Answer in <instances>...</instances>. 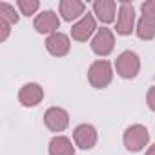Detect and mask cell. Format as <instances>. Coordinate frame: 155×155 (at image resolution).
I'll list each match as a JSON object with an SVG mask.
<instances>
[{"instance_id":"cell-19","label":"cell","mask_w":155,"mask_h":155,"mask_svg":"<svg viewBox=\"0 0 155 155\" xmlns=\"http://www.w3.org/2000/svg\"><path fill=\"white\" fill-rule=\"evenodd\" d=\"M0 31H2V33H0V42H4L9 37V33H11V24L0 18Z\"/></svg>"},{"instance_id":"cell-7","label":"cell","mask_w":155,"mask_h":155,"mask_svg":"<svg viewBox=\"0 0 155 155\" xmlns=\"http://www.w3.org/2000/svg\"><path fill=\"white\" fill-rule=\"evenodd\" d=\"M93 33H97V22L93 15H84L81 20H77L71 28V38L77 42H86L88 38L93 37Z\"/></svg>"},{"instance_id":"cell-8","label":"cell","mask_w":155,"mask_h":155,"mask_svg":"<svg viewBox=\"0 0 155 155\" xmlns=\"http://www.w3.org/2000/svg\"><path fill=\"white\" fill-rule=\"evenodd\" d=\"M44 124L49 131H64L69 124V115L64 108H58V106H53L49 110H46L44 113Z\"/></svg>"},{"instance_id":"cell-5","label":"cell","mask_w":155,"mask_h":155,"mask_svg":"<svg viewBox=\"0 0 155 155\" xmlns=\"http://www.w3.org/2000/svg\"><path fill=\"white\" fill-rule=\"evenodd\" d=\"M115 48V35L108 28L97 29V33L91 38V51L99 57H108Z\"/></svg>"},{"instance_id":"cell-18","label":"cell","mask_w":155,"mask_h":155,"mask_svg":"<svg viewBox=\"0 0 155 155\" xmlns=\"http://www.w3.org/2000/svg\"><path fill=\"white\" fill-rule=\"evenodd\" d=\"M140 11L146 17H153L155 18V0H146L140 4Z\"/></svg>"},{"instance_id":"cell-16","label":"cell","mask_w":155,"mask_h":155,"mask_svg":"<svg viewBox=\"0 0 155 155\" xmlns=\"http://www.w3.org/2000/svg\"><path fill=\"white\" fill-rule=\"evenodd\" d=\"M0 18L6 20V22H9V24L13 26V24L18 22L20 15L15 11V8H13L11 4H8V2H0Z\"/></svg>"},{"instance_id":"cell-20","label":"cell","mask_w":155,"mask_h":155,"mask_svg":"<svg viewBox=\"0 0 155 155\" xmlns=\"http://www.w3.org/2000/svg\"><path fill=\"white\" fill-rule=\"evenodd\" d=\"M146 102H148V108H150L151 111H155V86H151V88L148 90Z\"/></svg>"},{"instance_id":"cell-9","label":"cell","mask_w":155,"mask_h":155,"mask_svg":"<svg viewBox=\"0 0 155 155\" xmlns=\"http://www.w3.org/2000/svg\"><path fill=\"white\" fill-rule=\"evenodd\" d=\"M97 139H99V135H97L95 126H91L88 122L79 124L73 130V140H75V144L79 146L81 150H91V148H95Z\"/></svg>"},{"instance_id":"cell-10","label":"cell","mask_w":155,"mask_h":155,"mask_svg":"<svg viewBox=\"0 0 155 155\" xmlns=\"http://www.w3.org/2000/svg\"><path fill=\"white\" fill-rule=\"evenodd\" d=\"M44 99V88L37 82H28L18 91V102L24 108H35Z\"/></svg>"},{"instance_id":"cell-1","label":"cell","mask_w":155,"mask_h":155,"mask_svg":"<svg viewBox=\"0 0 155 155\" xmlns=\"http://www.w3.org/2000/svg\"><path fill=\"white\" fill-rule=\"evenodd\" d=\"M88 81L95 90H104L113 81V68L108 60H95L88 69Z\"/></svg>"},{"instance_id":"cell-4","label":"cell","mask_w":155,"mask_h":155,"mask_svg":"<svg viewBox=\"0 0 155 155\" xmlns=\"http://www.w3.org/2000/svg\"><path fill=\"white\" fill-rule=\"evenodd\" d=\"M135 28V8L131 2L122 0L119 4V11H117V24H115V31L117 35H131Z\"/></svg>"},{"instance_id":"cell-11","label":"cell","mask_w":155,"mask_h":155,"mask_svg":"<svg viewBox=\"0 0 155 155\" xmlns=\"http://www.w3.org/2000/svg\"><path fill=\"white\" fill-rule=\"evenodd\" d=\"M58 11H60L62 20H66V22H73L77 18L81 20L84 17L86 4L81 2V0H62L58 4Z\"/></svg>"},{"instance_id":"cell-6","label":"cell","mask_w":155,"mask_h":155,"mask_svg":"<svg viewBox=\"0 0 155 155\" xmlns=\"http://www.w3.org/2000/svg\"><path fill=\"white\" fill-rule=\"evenodd\" d=\"M33 28L37 29V33L49 37V35H53L60 29V18L53 9H46V11H42L35 17Z\"/></svg>"},{"instance_id":"cell-2","label":"cell","mask_w":155,"mask_h":155,"mask_svg":"<svg viewBox=\"0 0 155 155\" xmlns=\"http://www.w3.org/2000/svg\"><path fill=\"white\" fill-rule=\"evenodd\" d=\"M122 142L126 146L128 151H140L148 146L150 142V133H148V128L142 126V124H131L126 128L124 135H122Z\"/></svg>"},{"instance_id":"cell-21","label":"cell","mask_w":155,"mask_h":155,"mask_svg":"<svg viewBox=\"0 0 155 155\" xmlns=\"http://www.w3.org/2000/svg\"><path fill=\"white\" fill-rule=\"evenodd\" d=\"M146 155H155V144H151V146L146 150Z\"/></svg>"},{"instance_id":"cell-12","label":"cell","mask_w":155,"mask_h":155,"mask_svg":"<svg viewBox=\"0 0 155 155\" xmlns=\"http://www.w3.org/2000/svg\"><path fill=\"white\" fill-rule=\"evenodd\" d=\"M69 48H71V42H69V37L57 31L53 35H49L46 38V49L53 55V57H64L69 53Z\"/></svg>"},{"instance_id":"cell-17","label":"cell","mask_w":155,"mask_h":155,"mask_svg":"<svg viewBox=\"0 0 155 155\" xmlns=\"http://www.w3.org/2000/svg\"><path fill=\"white\" fill-rule=\"evenodd\" d=\"M17 6H18L22 15L29 17V15H35L38 11L40 2H38V0H17Z\"/></svg>"},{"instance_id":"cell-15","label":"cell","mask_w":155,"mask_h":155,"mask_svg":"<svg viewBox=\"0 0 155 155\" xmlns=\"http://www.w3.org/2000/svg\"><path fill=\"white\" fill-rule=\"evenodd\" d=\"M135 33L140 40H153L155 38V18L153 17H146L142 15L137 22Z\"/></svg>"},{"instance_id":"cell-13","label":"cell","mask_w":155,"mask_h":155,"mask_svg":"<svg viewBox=\"0 0 155 155\" xmlns=\"http://www.w3.org/2000/svg\"><path fill=\"white\" fill-rule=\"evenodd\" d=\"M93 13L102 24H111L117 15V4L113 0H95L93 2Z\"/></svg>"},{"instance_id":"cell-3","label":"cell","mask_w":155,"mask_h":155,"mask_svg":"<svg viewBox=\"0 0 155 155\" xmlns=\"http://www.w3.org/2000/svg\"><path fill=\"white\" fill-rule=\"evenodd\" d=\"M115 69H117V75L122 77V79H135L140 71V58L135 51H122L117 60H115Z\"/></svg>"},{"instance_id":"cell-14","label":"cell","mask_w":155,"mask_h":155,"mask_svg":"<svg viewBox=\"0 0 155 155\" xmlns=\"http://www.w3.org/2000/svg\"><path fill=\"white\" fill-rule=\"evenodd\" d=\"M48 151H49V155H75V146L68 137L57 135L49 140Z\"/></svg>"}]
</instances>
